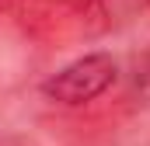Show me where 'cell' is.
Returning a JSON list of instances; mask_svg holds the SVG:
<instances>
[{
    "instance_id": "6da1fadb",
    "label": "cell",
    "mask_w": 150,
    "mask_h": 146,
    "mask_svg": "<svg viewBox=\"0 0 150 146\" xmlns=\"http://www.w3.org/2000/svg\"><path fill=\"white\" fill-rule=\"evenodd\" d=\"M115 77H119V66L108 52H87L74 63L59 66L52 77H45L42 94L52 105L80 108V105H91L94 98H101L115 84Z\"/></svg>"
}]
</instances>
